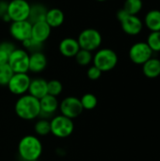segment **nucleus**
Returning a JSON list of instances; mask_svg holds the SVG:
<instances>
[{
  "instance_id": "nucleus-7",
  "label": "nucleus",
  "mask_w": 160,
  "mask_h": 161,
  "mask_svg": "<svg viewBox=\"0 0 160 161\" xmlns=\"http://www.w3.org/2000/svg\"><path fill=\"white\" fill-rule=\"evenodd\" d=\"M8 64L14 74L27 73L29 64V54L22 48H15L9 56Z\"/></svg>"
},
{
  "instance_id": "nucleus-23",
  "label": "nucleus",
  "mask_w": 160,
  "mask_h": 161,
  "mask_svg": "<svg viewBox=\"0 0 160 161\" xmlns=\"http://www.w3.org/2000/svg\"><path fill=\"white\" fill-rule=\"evenodd\" d=\"M80 102H81L83 109L92 110L97 107L98 99L93 93L88 92V93H85L84 95H82V97L80 98Z\"/></svg>"
},
{
  "instance_id": "nucleus-18",
  "label": "nucleus",
  "mask_w": 160,
  "mask_h": 161,
  "mask_svg": "<svg viewBox=\"0 0 160 161\" xmlns=\"http://www.w3.org/2000/svg\"><path fill=\"white\" fill-rule=\"evenodd\" d=\"M65 20L64 12L58 8H49L45 16V22L49 25L51 28L59 27Z\"/></svg>"
},
{
  "instance_id": "nucleus-4",
  "label": "nucleus",
  "mask_w": 160,
  "mask_h": 161,
  "mask_svg": "<svg viewBox=\"0 0 160 161\" xmlns=\"http://www.w3.org/2000/svg\"><path fill=\"white\" fill-rule=\"evenodd\" d=\"M51 134L58 139H65L71 136L74 129V121L63 115H57L50 121Z\"/></svg>"
},
{
  "instance_id": "nucleus-22",
  "label": "nucleus",
  "mask_w": 160,
  "mask_h": 161,
  "mask_svg": "<svg viewBox=\"0 0 160 161\" xmlns=\"http://www.w3.org/2000/svg\"><path fill=\"white\" fill-rule=\"evenodd\" d=\"M16 47L10 42H2L0 43V64H6L8 61L9 56Z\"/></svg>"
},
{
  "instance_id": "nucleus-15",
  "label": "nucleus",
  "mask_w": 160,
  "mask_h": 161,
  "mask_svg": "<svg viewBox=\"0 0 160 161\" xmlns=\"http://www.w3.org/2000/svg\"><path fill=\"white\" fill-rule=\"evenodd\" d=\"M46 66L47 58L41 51L29 54L28 72H31L33 74H40L45 70Z\"/></svg>"
},
{
  "instance_id": "nucleus-11",
  "label": "nucleus",
  "mask_w": 160,
  "mask_h": 161,
  "mask_svg": "<svg viewBox=\"0 0 160 161\" xmlns=\"http://www.w3.org/2000/svg\"><path fill=\"white\" fill-rule=\"evenodd\" d=\"M31 29L32 24L28 20L11 22L9 26V33L14 40L23 42L25 40L31 38Z\"/></svg>"
},
{
  "instance_id": "nucleus-1",
  "label": "nucleus",
  "mask_w": 160,
  "mask_h": 161,
  "mask_svg": "<svg viewBox=\"0 0 160 161\" xmlns=\"http://www.w3.org/2000/svg\"><path fill=\"white\" fill-rule=\"evenodd\" d=\"M14 110L16 115L22 120H35L41 114L40 100L28 93L21 95L15 103Z\"/></svg>"
},
{
  "instance_id": "nucleus-30",
  "label": "nucleus",
  "mask_w": 160,
  "mask_h": 161,
  "mask_svg": "<svg viewBox=\"0 0 160 161\" xmlns=\"http://www.w3.org/2000/svg\"><path fill=\"white\" fill-rule=\"evenodd\" d=\"M42 44H43V43H41V42L35 41V40L32 39V38H29V39L25 40V42H23L24 49H25V51H27V52H30V53L41 51Z\"/></svg>"
},
{
  "instance_id": "nucleus-34",
  "label": "nucleus",
  "mask_w": 160,
  "mask_h": 161,
  "mask_svg": "<svg viewBox=\"0 0 160 161\" xmlns=\"http://www.w3.org/2000/svg\"><path fill=\"white\" fill-rule=\"evenodd\" d=\"M95 1H98V2H105V1H107V0H95Z\"/></svg>"
},
{
  "instance_id": "nucleus-2",
  "label": "nucleus",
  "mask_w": 160,
  "mask_h": 161,
  "mask_svg": "<svg viewBox=\"0 0 160 161\" xmlns=\"http://www.w3.org/2000/svg\"><path fill=\"white\" fill-rule=\"evenodd\" d=\"M18 154L24 161L37 160L42 154V144L34 135L24 136L18 143Z\"/></svg>"
},
{
  "instance_id": "nucleus-24",
  "label": "nucleus",
  "mask_w": 160,
  "mask_h": 161,
  "mask_svg": "<svg viewBox=\"0 0 160 161\" xmlns=\"http://www.w3.org/2000/svg\"><path fill=\"white\" fill-rule=\"evenodd\" d=\"M143 7L142 0H125L124 9L130 15H137Z\"/></svg>"
},
{
  "instance_id": "nucleus-20",
  "label": "nucleus",
  "mask_w": 160,
  "mask_h": 161,
  "mask_svg": "<svg viewBox=\"0 0 160 161\" xmlns=\"http://www.w3.org/2000/svg\"><path fill=\"white\" fill-rule=\"evenodd\" d=\"M143 75L148 78H157L160 75V59L151 58L142 64Z\"/></svg>"
},
{
  "instance_id": "nucleus-12",
  "label": "nucleus",
  "mask_w": 160,
  "mask_h": 161,
  "mask_svg": "<svg viewBox=\"0 0 160 161\" xmlns=\"http://www.w3.org/2000/svg\"><path fill=\"white\" fill-rule=\"evenodd\" d=\"M122 29L127 35L135 36L141 32L143 28V22L137 15L128 14L121 22Z\"/></svg>"
},
{
  "instance_id": "nucleus-28",
  "label": "nucleus",
  "mask_w": 160,
  "mask_h": 161,
  "mask_svg": "<svg viewBox=\"0 0 160 161\" xmlns=\"http://www.w3.org/2000/svg\"><path fill=\"white\" fill-rule=\"evenodd\" d=\"M62 90H63V86L59 80L52 79V80L47 81V93L48 94L58 97L62 92Z\"/></svg>"
},
{
  "instance_id": "nucleus-31",
  "label": "nucleus",
  "mask_w": 160,
  "mask_h": 161,
  "mask_svg": "<svg viewBox=\"0 0 160 161\" xmlns=\"http://www.w3.org/2000/svg\"><path fill=\"white\" fill-rule=\"evenodd\" d=\"M102 74L103 73L97 67H95L94 65L90 66L89 69H88V71H87V76H88V78L90 80H93V81L94 80H98L101 77Z\"/></svg>"
},
{
  "instance_id": "nucleus-3",
  "label": "nucleus",
  "mask_w": 160,
  "mask_h": 161,
  "mask_svg": "<svg viewBox=\"0 0 160 161\" xmlns=\"http://www.w3.org/2000/svg\"><path fill=\"white\" fill-rule=\"evenodd\" d=\"M92 63L102 73L113 70L118 63V56L116 52L110 48H102L96 50L93 55Z\"/></svg>"
},
{
  "instance_id": "nucleus-8",
  "label": "nucleus",
  "mask_w": 160,
  "mask_h": 161,
  "mask_svg": "<svg viewBox=\"0 0 160 161\" xmlns=\"http://www.w3.org/2000/svg\"><path fill=\"white\" fill-rule=\"evenodd\" d=\"M153 51L147 44V42H139L134 43L130 49H129V58L130 60L137 64V65H142L144 64L148 59L153 58Z\"/></svg>"
},
{
  "instance_id": "nucleus-26",
  "label": "nucleus",
  "mask_w": 160,
  "mask_h": 161,
  "mask_svg": "<svg viewBox=\"0 0 160 161\" xmlns=\"http://www.w3.org/2000/svg\"><path fill=\"white\" fill-rule=\"evenodd\" d=\"M74 58H75V61H76V63L78 65H80V66H88L92 62L93 55H92V52H91V51L80 49L78 51V53L75 55Z\"/></svg>"
},
{
  "instance_id": "nucleus-5",
  "label": "nucleus",
  "mask_w": 160,
  "mask_h": 161,
  "mask_svg": "<svg viewBox=\"0 0 160 161\" xmlns=\"http://www.w3.org/2000/svg\"><path fill=\"white\" fill-rule=\"evenodd\" d=\"M76 40L79 43L80 49L91 52L98 50L103 41L101 33L95 28H86L82 30Z\"/></svg>"
},
{
  "instance_id": "nucleus-25",
  "label": "nucleus",
  "mask_w": 160,
  "mask_h": 161,
  "mask_svg": "<svg viewBox=\"0 0 160 161\" xmlns=\"http://www.w3.org/2000/svg\"><path fill=\"white\" fill-rule=\"evenodd\" d=\"M34 130L35 133L38 136H46L48 134L51 133V129H50V121H48L45 118H41L40 120H38L35 123L34 125Z\"/></svg>"
},
{
  "instance_id": "nucleus-29",
  "label": "nucleus",
  "mask_w": 160,
  "mask_h": 161,
  "mask_svg": "<svg viewBox=\"0 0 160 161\" xmlns=\"http://www.w3.org/2000/svg\"><path fill=\"white\" fill-rule=\"evenodd\" d=\"M146 42L153 52H160V31H152Z\"/></svg>"
},
{
  "instance_id": "nucleus-19",
  "label": "nucleus",
  "mask_w": 160,
  "mask_h": 161,
  "mask_svg": "<svg viewBox=\"0 0 160 161\" xmlns=\"http://www.w3.org/2000/svg\"><path fill=\"white\" fill-rule=\"evenodd\" d=\"M48 8L41 3H35L30 5V11L28 15V21L31 24L45 21V16Z\"/></svg>"
},
{
  "instance_id": "nucleus-27",
  "label": "nucleus",
  "mask_w": 160,
  "mask_h": 161,
  "mask_svg": "<svg viewBox=\"0 0 160 161\" xmlns=\"http://www.w3.org/2000/svg\"><path fill=\"white\" fill-rule=\"evenodd\" d=\"M13 74V71L8 63L0 64V86H7Z\"/></svg>"
},
{
  "instance_id": "nucleus-35",
  "label": "nucleus",
  "mask_w": 160,
  "mask_h": 161,
  "mask_svg": "<svg viewBox=\"0 0 160 161\" xmlns=\"http://www.w3.org/2000/svg\"><path fill=\"white\" fill-rule=\"evenodd\" d=\"M30 161H40L39 159H37V160H30Z\"/></svg>"
},
{
  "instance_id": "nucleus-9",
  "label": "nucleus",
  "mask_w": 160,
  "mask_h": 161,
  "mask_svg": "<svg viewBox=\"0 0 160 161\" xmlns=\"http://www.w3.org/2000/svg\"><path fill=\"white\" fill-rule=\"evenodd\" d=\"M58 109H59L61 115H63L69 119H72V120L77 118L84 110L82 108L80 99L75 96L65 97L59 103Z\"/></svg>"
},
{
  "instance_id": "nucleus-13",
  "label": "nucleus",
  "mask_w": 160,
  "mask_h": 161,
  "mask_svg": "<svg viewBox=\"0 0 160 161\" xmlns=\"http://www.w3.org/2000/svg\"><path fill=\"white\" fill-rule=\"evenodd\" d=\"M58 107H59V103L58 101V98L50 94H46L45 96L40 99V108H41L40 116L43 118L51 117L57 112Z\"/></svg>"
},
{
  "instance_id": "nucleus-21",
  "label": "nucleus",
  "mask_w": 160,
  "mask_h": 161,
  "mask_svg": "<svg viewBox=\"0 0 160 161\" xmlns=\"http://www.w3.org/2000/svg\"><path fill=\"white\" fill-rule=\"evenodd\" d=\"M144 25L150 31H160V10L152 9L144 17Z\"/></svg>"
},
{
  "instance_id": "nucleus-16",
  "label": "nucleus",
  "mask_w": 160,
  "mask_h": 161,
  "mask_svg": "<svg viewBox=\"0 0 160 161\" xmlns=\"http://www.w3.org/2000/svg\"><path fill=\"white\" fill-rule=\"evenodd\" d=\"M51 30L52 28L45 21L32 24L31 38L41 43H43L49 39L51 35Z\"/></svg>"
},
{
  "instance_id": "nucleus-33",
  "label": "nucleus",
  "mask_w": 160,
  "mask_h": 161,
  "mask_svg": "<svg viewBox=\"0 0 160 161\" xmlns=\"http://www.w3.org/2000/svg\"><path fill=\"white\" fill-rule=\"evenodd\" d=\"M128 15V13L124 9V8H122V9H120L118 12H117V18H118V20L121 22L124 18H125L126 16Z\"/></svg>"
},
{
  "instance_id": "nucleus-10",
  "label": "nucleus",
  "mask_w": 160,
  "mask_h": 161,
  "mask_svg": "<svg viewBox=\"0 0 160 161\" xmlns=\"http://www.w3.org/2000/svg\"><path fill=\"white\" fill-rule=\"evenodd\" d=\"M31 78L27 73H16L13 74L7 87L8 91L14 95H24L27 93Z\"/></svg>"
},
{
  "instance_id": "nucleus-32",
  "label": "nucleus",
  "mask_w": 160,
  "mask_h": 161,
  "mask_svg": "<svg viewBox=\"0 0 160 161\" xmlns=\"http://www.w3.org/2000/svg\"><path fill=\"white\" fill-rule=\"evenodd\" d=\"M8 9V2L0 0V18L2 19L5 15H7Z\"/></svg>"
},
{
  "instance_id": "nucleus-17",
  "label": "nucleus",
  "mask_w": 160,
  "mask_h": 161,
  "mask_svg": "<svg viewBox=\"0 0 160 161\" xmlns=\"http://www.w3.org/2000/svg\"><path fill=\"white\" fill-rule=\"evenodd\" d=\"M27 93L40 100L41 98L48 94L47 93V81L42 77H36V78L31 79Z\"/></svg>"
},
{
  "instance_id": "nucleus-6",
  "label": "nucleus",
  "mask_w": 160,
  "mask_h": 161,
  "mask_svg": "<svg viewBox=\"0 0 160 161\" xmlns=\"http://www.w3.org/2000/svg\"><path fill=\"white\" fill-rule=\"evenodd\" d=\"M30 4L26 0H10L8 3L7 15L10 22L28 20Z\"/></svg>"
},
{
  "instance_id": "nucleus-14",
  "label": "nucleus",
  "mask_w": 160,
  "mask_h": 161,
  "mask_svg": "<svg viewBox=\"0 0 160 161\" xmlns=\"http://www.w3.org/2000/svg\"><path fill=\"white\" fill-rule=\"evenodd\" d=\"M80 50L79 43L76 39L67 37L60 41L58 44L59 53L65 58H74Z\"/></svg>"
}]
</instances>
